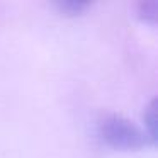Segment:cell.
I'll use <instances>...</instances> for the list:
<instances>
[{"mask_svg":"<svg viewBox=\"0 0 158 158\" xmlns=\"http://www.w3.org/2000/svg\"><path fill=\"white\" fill-rule=\"evenodd\" d=\"M97 136L106 146L119 151H136L151 144L143 127L121 114H106L100 117Z\"/></svg>","mask_w":158,"mask_h":158,"instance_id":"cell-1","label":"cell"},{"mask_svg":"<svg viewBox=\"0 0 158 158\" xmlns=\"http://www.w3.org/2000/svg\"><path fill=\"white\" fill-rule=\"evenodd\" d=\"M143 123H144L143 131L146 133L150 143L155 144L156 143V100L155 99L151 100V102L146 106V109H144Z\"/></svg>","mask_w":158,"mask_h":158,"instance_id":"cell-2","label":"cell"},{"mask_svg":"<svg viewBox=\"0 0 158 158\" xmlns=\"http://www.w3.org/2000/svg\"><path fill=\"white\" fill-rule=\"evenodd\" d=\"M136 14L138 17L143 22L150 26H155L156 22V15H158V4L155 0H150V2H139L136 5Z\"/></svg>","mask_w":158,"mask_h":158,"instance_id":"cell-3","label":"cell"},{"mask_svg":"<svg viewBox=\"0 0 158 158\" xmlns=\"http://www.w3.org/2000/svg\"><path fill=\"white\" fill-rule=\"evenodd\" d=\"M55 7L65 15H80L90 7V4L89 2H58L55 4Z\"/></svg>","mask_w":158,"mask_h":158,"instance_id":"cell-4","label":"cell"}]
</instances>
